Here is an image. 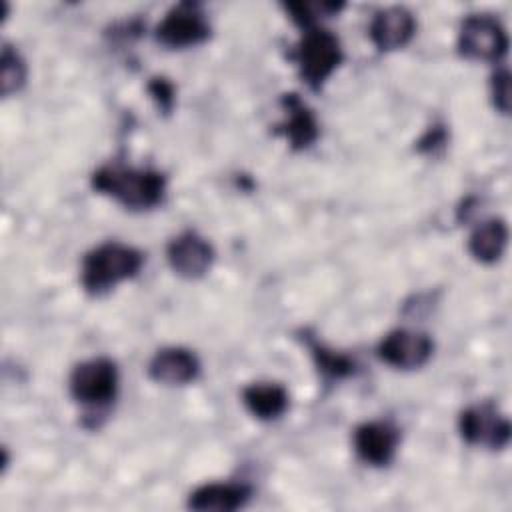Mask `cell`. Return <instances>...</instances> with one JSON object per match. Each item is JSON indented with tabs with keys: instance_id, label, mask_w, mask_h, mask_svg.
Segmentation results:
<instances>
[{
	"instance_id": "1",
	"label": "cell",
	"mask_w": 512,
	"mask_h": 512,
	"mask_svg": "<svg viewBox=\"0 0 512 512\" xmlns=\"http://www.w3.org/2000/svg\"><path fill=\"white\" fill-rule=\"evenodd\" d=\"M92 186L100 194L112 196L122 206L132 210H148L162 202L166 192V178L150 168L102 166L92 174Z\"/></svg>"
},
{
	"instance_id": "2",
	"label": "cell",
	"mask_w": 512,
	"mask_h": 512,
	"mask_svg": "<svg viewBox=\"0 0 512 512\" xmlns=\"http://www.w3.org/2000/svg\"><path fill=\"white\" fill-rule=\"evenodd\" d=\"M142 264L144 256L140 250L120 242H106L84 256L80 282L88 294L102 296L116 284L134 278Z\"/></svg>"
},
{
	"instance_id": "3",
	"label": "cell",
	"mask_w": 512,
	"mask_h": 512,
	"mask_svg": "<svg viewBox=\"0 0 512 512\" xmlns=\"http://www.w3.org/2000/svg\"><path fill=\"white\" fill-rule=\"evenodd\" d=\"M290 58L296 62L300 78L310 88L318 90L342 62V48L330 30L314 26L306 28L300 42L290 52Z\"/></svg>"
},
{
	"instance_id": "4",
	"label": "cell",
	"mask_w": 512,
	"mask_h": 512,
	"mask_svg": "<svg viewBox=\"0 0 512 512\" xmlns=\"http://www.w3.org/2000/svg\"><path fill=\"white\" fill-rule=\"evenodd\" d=\"M68 388L72 398L82 406H108L118 392V368L108 358H90L74 366Z\"/></svg>"
},
{
	"instance_id": "5",
	"label": "cell",
	"mask_w": 512,
	"mask_h": 512,
	"mask_svg": "<svg viewBox=\"0 0 512 512\" xmlns=\"http://www.w3.org/2000/svg\"><path fill=\"white\" fill-rule=\"evenodd\" d=\"M458 50L470 60L498 62L508 50L506 30L490 14H470L460 26Z\"/></svg>"
},
{
	"instance_id": "6",
	"label": "cell",
	"mask_w": 512,
	"mask_h": 512,
	"mask_svg": "<svg viewBox=\"0 0 512 512\" xmlns=\"http://www.w3.org/2000/svg\"><path fill=\"white\" fill-rule=\"evenodd\" d=\"M210 36V24L198 4L174 6L156 26V40L168 48H188Z\"/></svg>"
},
{
	"instance_id": "7",
	"label": "cell",
	"mask_w": 512,
	"mask_h": 512,
	"mask_svg": "<svg viewBox=\"0 0 512 512\" xmlns=\"http://www.w3.org/2000/svg\"><path fill=\"white\" fill-rule=\"evenodd\" d=\"M460 436L474 446L504 448L510 440V422L492 404H474L458 418Z\"/></svg>"
},
{
	"instance_id": "8",
	"label": "cell",
	"mask_w": 512,
	"mask_h": 512,
	"mask_svg": "<svg viewBox=\"0 0 512 512\" xmlns=\"http://www.w3.org/2000/svg\"><path fill=\"white\" fill-rule=\"evenodd\" d=\"M434 344L430 336L416 330H394L378 344V358L388 366L400 370H414L424 366L432 356Z\"/></svg>"
},
{
	"instance_id": "9",
	"label": "cell",
	"mask_w": 512,
	"mask_h": 512,
	"mask_svg": "<svg viewBox=\"0 0 512 512\" xmlns=\"http://www.w3.org/2000/svg\"><path fill=\"white\" fill-rule=\"evenodd\" d=\"M166 256L178 276L200 278L212 266L214 250L206 238H202L194 230H186L170 240Z\"/></svg>"
},
{
	"instance_id": "10",
	"label": "cell",
	"mask_w": 512,
	"mask_h": 512,
	"mask_svg": "<svg viewBox=\"0 0 512 512\" xmlns=\"http://www.w3.org/2000/svg\"><path fill=\"white\" fill-rule=\"evenodd\" d=\"M354 450L358 458L370 466H386L398 448L400 434L390 422L372 420L354 430Z\"/></svg>"
},
{
	"instance_id": "11",
	"label": "cell",
	"mask_w": 512,
	"mask_h": 512,
	"mask_svg": "<svg viewBox=\"0 0 512 512\" xmlns=\"http://www.w3.org/2000/svg\"><path fill=\"white\" fill-rule=\"evenodd\" d=\"M416 30V20L412 12L402 6H390L374 14L370 22V38L374 46L382 52L402 48Z\"/></svg>"
},
{
	"instance_id": "12",
	"label": "cell",
	"mask_w": 512,
	"mask_h": 512,
	"mask_svg": "<svg viewBox=\"0 0 512 512\" xmlns=\"http://www.w3.org/2000/svg\"><path fill=\"white\" fill-rule=\"evenodd\" d=\"M200 372V362L194 352L186 348H162L148 364L152 380L166 386H182L192 382Z\"/></svg>"
},
{
	"instance_id": "13",
	"label": "cell",
	"mask_w": 512,
	"mask_h": 512,
	"mask_svg": "<svg viewBox=\"0 0 512 512\" xmlns=\"http://www.w3.org/2000/svg\"><path fill=\"white\" fill-rule=\"evenodd\" d=\"M282 106L286 110V118L274 128V132L286 136L290 146L296 150L308 148L318 138V122L312 110L296 94H286L282 98Z\"/></svg>"
},
{
	"instance_id": "14",
	"label": "cell",
	"mask_w": 512,
	"mask_h": 512,
	"mask_svg": "<svg viewBox=\"0 0 512 512\" xmlns=\"http://www.w3.org/2000/svg\"><path fill=\"white\" fill-rule=\"evenodd\" d=\"M252 490L246 484L236 482H210L196 488L188 498V508L208 512H232L242 508L250 500Z\"/></svg>"
},
{
	"instance_id": "15",
	"label": "cell",
	"mask_w": 512,
	"mask_h": 512,
	"mask_svg": "<svg viewBox=\"0 0 512 512\" xmlns=\"http://www.w3.org/2000/svg\"><path fill=\"white\" fill-rule=\"evenodd\" d=\"M242 400L258 420H276L288 410V392L276 382H254L242 390Z\"/></svg>"
},
{
	"instance_id": "16",
	"label": "cell",
	"mask_w": 512,
	"mask_h": 512,
	"mask_svg": "<svg viewBox=\"0 0 512 512\" xmlns=\"http://www.w3.org/2000/svg\"><path fill=\"white\" fill-rule=\"evenodd\" d=\"M508 242V226L500 218L484 220L474 228L468 240V250L478 262H496Z\"/></svg>"
},
{
	"instance_id": "17",
	"label": "cell",
	"mask_w": 512,
	"mask_h": 512,
	"mask_svg": "<svg viewBox=\"0 0 512 512\" xmlns=\"http://www.w3.org/2000/svg\"><path fill=\"white\" fill-rule=\"evenodd\" d=\"M290 12L292 20L302 28H314L322 18H330L342 10V4L336 2H292L284 6Z\"/></svg>"
},
{
	"instance_id": "18",
	"label": "cell",
	"mask_w": 512,
	"mask_h": 512,
	"mask_svg": "<svg viewBox=\"0 0 512 512\" xmlns=\"http://www.w3.org/2000/svg\"><path fill=\"white\" fill-rule=\"evenodd\" d=\"M26 82V64L20 58L16 50L10 46L2 48V72H0V84H2V96H10L12 92H18Z\"/></svg>"
},
{
	"instance_id": "19",
	"label": "cell",
	"mask_w": 512,
	"mask_h": 512,
	"mask_svg": "<svg viewBox=\"0 0 512 512\" xmlns=\"http://www.w3.org/2000/svg\"><path fill=\"white\" fill-rule=\"evenodd\" d=\"M312 356H314L318 370L326 378H344L354 372V362L348 356L336 354L334 350H328L324 346L312 344Z\"/></svg>"
},
{
	"instance_id": "20",
	"label": "cell",
	"mask_w": 512,
	"mask_h": 512,
	"mask_svg": "<svg viewBox=\"0 0 512 512\" xmlns=\"http://www.w3.org/2000/svg\"><path fill=\"white\" fill-rule=\"evenodd\" d=\"M490 90H492L494 106L502 114H508V110H510V74H508V70H500L492 76Z\"/></svg>"
},
{
	"instance_id": "21",
	"label": "cell",
	"mask_w": 512,
	"mask_h": 512,
	"mask_svg": "<svg viewBox=\"0 0 512 512\" xmlns=\"http://www.w3.org/2000/svg\"><path fill=\"white\" fill-rule=\"evenodd\" d=\"M150 90H152L154 98L160 102V106H162L164 110H168L170 104H172V86H170L168 82H164L162 78H156V80L150 84Z\"/></svg>"
}]
</instances>
